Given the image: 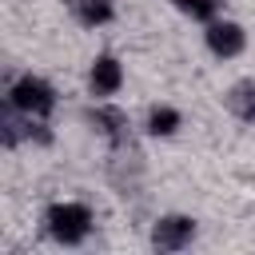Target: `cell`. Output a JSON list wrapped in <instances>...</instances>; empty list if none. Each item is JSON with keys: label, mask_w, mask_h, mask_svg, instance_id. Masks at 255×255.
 <instances>
[{"label": "cell", "mask_w": 255, "mask_h": 255, "mask_svg": "<svg viewBox=\"0 0 255 255\" xmlns=\"http://www.w3.org/2000/svg\"><path fill=\"white\" fill-rule=\"evenodd\" d=\"M96 227H100L96 203L88 195H76V191L52 195L36 211V231L56 251H80V247H88L92 235H96Z\"/></svg>", "instance_id": "cell-1"}, {"label": "cell", "mask_w": 255, "mask_h": 255, "mask_svg": "<svg viewBox=\"0 0 255 255\" xmlns=\"http://www.w3.org/2000/svg\"><path fill=\"white\" fill-rule=\"evenodd\" d=\"M64 108L60 84L40 68H16L4 76V116L20 124H56Z\"/></svg>", "instance_id": "cell-2"}, {"label": "cell", "mask_w": 255, "mask_h": 255, "mask_svg": "<svg viewBox=\"0 0 255 255\" xmlns=\"http://www.w3.org/2000/svg\"><path fill=\"white\" fill-rule=\"evenodd\" d=\"M203 235V219L195 211H183V207H163L147 219L143 227V247L155 251V255H183L199 243Z\"/></svg>", "instance_id": "cell-3"}, {"label": "cell", "mask_w": 255, "mask_h": 255, "mask_svg": "<svg viewBox=\"0 0 255 255\" xmlns=\"http://www.w3.org/2000/svg\"><path fill=\"white\" fill-rule=\"evenodd\" d=\"M195 32H199V52L211 64H239L251 52V28L235 12H219L207 24H199Z\"/></svg>", "instance_id": "cell-4"}, {"label": "cell", "mask_w": 255, "mask_h": 255, "mask_svg": "<svg viewBox=\"0 0 255 255\" xmlns=\"http://www.w3.org/2000/svg\"><path fill=\"white\" fill-rule=\"evenodd\" d=\"M128 84H131V68L124 60V52H116V48H96L80 68L84 100H124Z\"/></svg>", "instance_id": "cell-5"}, {"label": "cell", "mask_w": 255, "mask_h": 255, "mask_svg": "<svg viewBox=\"0 0 255 255\" xmlns=\"http://www.w3.org/2000/svg\"><path fill=\"white\" fill-rule=\"evenodd\" d=\"M183 131H187V112H183V104H175L167 96L147 100L135 112V135L147 143H175Z\"/></svg>", "instance_id": "cell-6"}, {"label": "cell", "mask_w": 255, "mask_h": 255, "mask_svg": "<svg viewBox=\"0 0 255 255\" xmlns=\"http://www.w3.org/2000/svg\"><path fill=\"white\" fill-rule=\"evenodd\" d=\"M60 4H64V16L76 32L100 36L120 24V0H60Z\"/></svg>", "instance_id": "cell-7"}, {"label": "cell", "mask_w": 255, "mask_h": 255, "mask_svg": "<svg viewBox=\"0 0 255 255\" xmlns=\"http://www.w3.org/2000/svg\"><path fill=\"white\" fill-rule=\"evenodd\" d=\"M219 108L227 112V120H235L239 128L255 131V72H239L223 84L219 92Z\"/></svg>", "instance_id": "cell-8"}, {"label": "cell", "mask_w": 255, "mask_h": 255, "mask_svg": "<svg viewBox=\"0 0 255 255\" xmlns=\"http://www.w3.org/2000/svg\"><path fill=\"white\" fill-rule=\"evenodd\" d=\"M183 24H207L211 16H219V12H227V0H163Z\"/></svg>", "instance_id": "cell-9"}]
</instances>
